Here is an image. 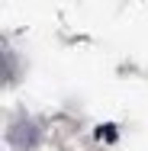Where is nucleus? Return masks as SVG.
<instances>
[{"label":"nucleus","instance_id":"f257e3e1","mask_svg":"<svg viewBox=\"0 0 148 151\" xmlns=\"http://www.w3.org/2000/svg\"><path fill=\"white\" fill-rule=\"evenodd\" d=\"M13 142L23 145V148H29L32 142H35V129H32L29 122H19V129H13Z\"/></svg>","mask_w":148,"mask_h":151}]
</instances>
